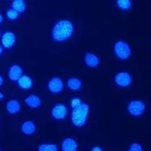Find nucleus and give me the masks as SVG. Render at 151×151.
Returning a JSON list of instances; mask_svg holds the SVG:
<instances>
[{
	"label": "nucleus",
	"instance_id": "4be33fe9",
	"mask_svg": "<svg viewBox=\"0 0 151 151\" xmlns=\"http://www.w3.org/2000/svg\"><path fill=\"white\" fill-rule=\"evenodd\" d=\"M127 151H144V148L141 144L134 142L131 144Z\"/></svg>",
	"mask_w": 151,
	"mask_h": 151
},
{
	"label": "nucleus",
	"instance_id": "cd10ccee",
	"mask_svg": "<svg viewBox=\"0 0 151 151\" xmlns=\"http://www.w3.org/2000/svg\"><path fill=\"white\" fill-rule=\"evenodd\" d=\"M0 36H1V30H0Z\"/></svg>",
	"mask_w": 151,
	"mask_h": 151
},
{
	"label": "nucleus",
	"instance_id": "9d476101",
	"mask_svg": "<svg viewBox=\"0 0 151 151\" xmlns=\"http://www.w3.org/2000/svg\"><path fill=\"white\" fill-rule=\"evenodd\" d=\"M23 73H24L23 67L20 64H12L8 71L9 78L13 82L18 80L19 78L23 75Z\"/></svg>",
	"mask_w": 151,
	"mask_h": 151
},
{
	"label": "nucleus",
	"instance_id": "39448f33",
	"mask_svg": "<svg viewBox=\"0 0 151 151\" xmlns=\"http://www.w3.org/2000/svg\"><path fill=\"white\" fill-rule=\"evenodd\" d=\"M114 82L119 87L126 88L130 86L133 83V77L132 74L128 71H119L116 73L114 76Z\"/></svg>",
	"mask_w": 151,
	"mask_h": 151
},
{
	"label": "nucleus",
	"instance_id": "5701e85b",
	"mask_svg": "<svg viewBox=\"0 0 151 151\" xmlns=\"http://www.w3.org/2000/svg\"><path fill=\"white\" fill-rule=\"evenodd\" d=\"M91 151H104L103 149H102L101 147L99 146H94L91 148Z\"/></svg>",
	"mask_w": 151,
	"mask_h": 151
},
{
	"label": "nucleus",
	"instance_id": "aec40b11",
	"mask_svg": "<svg viewBox=\"0 0 151 151\" xmlns=\"http://www.w3.org/2000/svg\"><path fill=\"white\" fill-rule=\"evenodd\" d=\"M6 17L12 21L17 20L19 17V12H17L15 9L10 7L6 10Z\"/></svg>",
	"mask_w": 151,
	"mask_h": 151
},
{
	"label": "nucleus",
	"instance_id": "0eeeda50",
	"mask_svg": "<svg viewBox=\"0 0 151 151\" xmlns=\"http://www.w3.org/2000/svg\"><path fill=\"white\" fill-rule=\"evenodd\" d=\"M47 88L50 92L54 94H59L64 88V82L58 76H54L50 78L47 83Z\"/></svg>",
	"mask_w": 151,
	"mask_h": 151
},
{
	"label": "nucleus",
	"instance_id": "a878e982",
	"mask_svg": "<svg viewBox=\"0 0 151 151\" xmlns=\"http://www.w3.org/2000/svg\"><path fill=\"white\" fill-rule=\"evenodd\" d=\"M4 98H5V95H4V94L2 92V91H0V100L3 99Z\"/></svg>",
	"mask_w": 151,
	"mask_h": 151
},
{
	"label": "nucleus",
	"instance_id": "2eb2a0df",
	"mask_svg": "<svg viewBox=\"0 0 151 151\" xmlns=\"http://www.w3.org/2000/svg\"><path fill=\"white\" fill-rule=\"evenodd\" d=\"M21 132L26 135H31L34 134L36 130V125L33 121L27 120L24 121L21 125Z\"/></svg>",
	"mask_w": 151,
	"mask_h": 151
},
{
	"label": "nucleus",
	"instance_id": "f8f14e48",
	"mask_svg": "<svg viewBox=\"0 0 151 151\" xmlns=\"http://www.w3.org/2000/svg\"><path fill=\"white\" fill-rule=\"evenodd\" d=\"M78 143L74 138L68 137L64 138L61 142L62 151H77Z\"/></svg>",
	"mask_w": 151,
	"mask_h": 151
},
{
	"label": "nucleus",
	"instance_id": "412c9836",
	"mask_svg": "<svg viewBox=\"0 0 151 151\" xmlns=\"http://www.w3.org/2000/svg\"><path fill=\"white\" fill-rule=\"evenodd\" d=\"M83 101H82V99H81L78 96L73 97V98L70 100L71 108L73 109V108H76V107H77V106H79L81 104L83 103Z\"/></svg>",
	"mask_w": 151,
	"mask_h": 151
},
{
	"label": "nucleus",
	"instance_id": "7ed1b4c3",
	"mask_svg": "<svg viewBox=\"0 0 151 151\" xmlns=\"http://www.w3.org/2000/svg\"><path fill=\"white\" fill-rule=\"evenodd\" d=\"M113 52L118 58L126 60L132 55V50L130 44L126 40H118L113 45Z\"/></svg>",
	"mask_w": 151,
	"mask_h": 151
},
{
	"label": "nucleus",
	"instance_id": "b1692460",
	"mask_svg": "<svg viewBox=\"0 0 151 151\" xmlns=\"http://www.w3.org/2000/svg\"><path fill=\"white\" fill-rule=\"evenodd\" d=\"M4 83V78L2 75H0V86H2Z\"/></svg>",
	"mask_w": 151,
	"mask_h": 151
},
{
	"label": "nucleus",
	"instance_id": "ddd939ff",
	"mask_svg": "<svg viewBox=\"0 0 151 151\" xmlns=\"http://www.w3.org/2000/svg\"><path fill=\"white\" fill-rule=\"evenodd\" d=\"M17 82V85L22 89L27 90L31 88L33 86V80L30 76L27 74H23L21 77L19 78Z\"/></svg>",
	"mask_w": 151,
	"mask_h": 151
},
{
	"label": "nucleus",
	"instance_id": "c85d7f7f",
	"mask_svg": "<svg viewBox=\"0 0 151 151\" xmlns=\"http://www.w3.org/2000/svg\"><path fill=\"white\" fill-rule=\"evenodd\" d=\"M0 151H1V150H0Z\"/></svg>",
	"mask_w": 151,
	"mask_h": 151
},
{
	"label": "nucleus",
	"instance_id": "4468645a",
	"mask_svg": "<svg viewBox=\"0 0 151 151\" xmlns=\"http://www.w3.org/2000/svg\"><path fill=\"white\" fill-rule=\"evenodd\" d=\"M6 110L10 114H16L21 111V104L17 99L12 98L6 102Z\"/></svg>",
	"mask_w": 151,
	"mask_h": 151
},
{
	"label": "nucleus",
	"instance_id": "1a4fd4ad",
	"mask_svg": "<svg viewBox=\"0 0 151 151\" xmlns=\"http://www.w3.org/2000/svg\"><path fill=\"white\" fill-rule=\"evenodd\" d=\"M85 64L89 67H97L101 64L100 57L93 52H86L84 56Z\"/></svg>",
	"mask_w": 151,
	"mask_h": 151
},
{
	"label": "nucleus",
	"instance_id": "423d86ee",
	"mask_svg": "<svg viewBox=\"0 0 151 151\" xmlns=\"http://www.w3.org/2000/svg\"><path fill=\"white\" fill-rule=\"evenodd\" d=\"M68 114V107L64 103L59 102L52 106L51 109V115L56 120H63Z\"/></svg>",
	"mask_w": 151,
	"mask_h": 151
},
{
	"label": "nucleus",
	"instance_id": "f03ea898",
	"mask_svg": "<svg viewBox=\"0 0 151 151\" xmlns=\"http://www.w3.org/2000/svg\"><path fill=\"white\" fill-rule=\"evenodd\" d=\"M90 113V105L83 102L79 106L72 109L70 113V120L75 127L82 128L87 123Z\"/></svg>",
	"mask_w": 151,
	"mask_h": 151
},
{
	"label": "nucleus",
	"instance_id": "f257e3e1",
	"mask_svg": "<svg viewBox=\"0 0 151 151\" xmlns=\"http://www.w3.org/2000/svg\"><path fill=\"white\" fill-rule=\"evenodd\" d=\"M75 26L71 20L61 18L55 21L51 29V36L52 40L58 42L67 41L73 35Z\"/></svg>",
	"mask_w": 151,
	"mask_h": 151
},
{
	"label": "nucleus",
	"instance_id": "393cba45",
	"mask_svg": "<svg viewBox=\"0 0 151 151\" xmlns=\"http://www.w3.org/2000/svg\"><path fill=\"white\" fill-rule=\"evenodd\" d=\"M3 46H2V45H0V56L2 55V53H3Z\"/></svg>",
	"mask_w": 151,
	"mask_h": 151
},
{
	"label": "nucleus",
	"instance_id": "9b49d317",
	"mask_svg": "<svg viewBox=\"0 0 151 151\" xmlns=\"http://www.w3.org/2000/svg\"><path fill=\"white\" fill-rule=\"evenodd\" d=\"M24 103L31 108H38L42 104V99L37 94L31 93L24 98Z\"/></svg>",
	"mask_w": 151,
	"mask_h": 151
},
{
	"label": "nucleus",
	"instance_id": "f3484780",
	"mask_svg": "<svg viewBox=\"0 0 151 151\" xmlns=\"http://www.w3.org/2000/svg\"><path fill=\"white\" fill-rule=\"evenodd\" d=\"M11 7L20 13L26 10L27 3L24 0H13L11 3Z\"/></svg>",
	"mask_w": 151,
	"mask_h": 151
},
{
	"label": "nucleus",
	"instance_id": "a211bd4d",
	"mask_svg": "<svg viewBox=\"0 0 151 151\" xmlns=\"http://www.w3.org/2000/svg\"><path fill=\"white\" fill-rule=\"evenodd\" d=\"M37 151H58V147L53 143H42L38 146Z\"/></svg>",
	"mask_w": 151,
	"mask_h": 151
},
{
	"label": "nucleus",
	"instance_id": "20e7f679",
	"mask_svg": "<svg viewBox=\"0 0 151 151\" xmlns=\"http://www.w3.org/2000/svg\"><path fill=\"white\" fill-rule=\"evenodd\" d=\"M146 110V103L141 99H132L127 105V110L133 116H140Z\"/></svg>",
	"mask_w": 151,
	"mask_h": 151
},
{
	"label": "nucleus",
	"instance_id": "dca6fc26",
	"mask_svg": "<svg viewBox=\"0 0 151 151\" xmlns=\"http://www.w3.org/2000/svg\"><path fill=\"white\" fill-rule=\"evenodd\" d=\"M67 86L70 89L73 91H78L83 86V82L79 78L72 76L69 77L67 80Z\"/></svg>",
	"mask_w": 151,
	"mask_h": 151
},
{
	"label": "nucleus",
	"instance_id": "6ab92c4d",
	"mask_svg": "<svg viewBox=\"0 0 151 151\" xmlns=\"http://www.w3.org/2000/svg\"><path fill=\"white\" fill-rule=\"evenodd\" d=\"M132 0H116V5L121 10H129L132 7Z\"/></svg>",
	"mask_w": 151,
	"mask_h": 151
},
{
	"label": "nucleus",
	"instance_id": "bb28decb",
	"mask_svg": "<svg viewBox=\"0 0 151 151\" xmlns=\"http://www.w3.org/2000/svg\"><path fill=\"white\" fill-rule=\"evenodd\" d=\"M3 21H4L3 15H2V14L0 13V24H1V23H2Z\"/></svg>",
	"mask_w": 151,
	"mask_h": 151
},
{
	"label": "nucleus",
	"instance_id": "6e6552de",
	"mask_svg": "<svg viewBox=\"0 0 151 151\" xmlns=\"http://www.w3.org/2000/svg\"><path fill=\"white\" fill-rule=\"evenodd\" d=\"M16 36L15 33L13 31L7 30L4 32L3 34L1 36V40H2V45L4 48H10L14 46L16 42Z\"/></svg>",
	"mask_w": 151,
	"mask_h": 151
}]
</instances>
